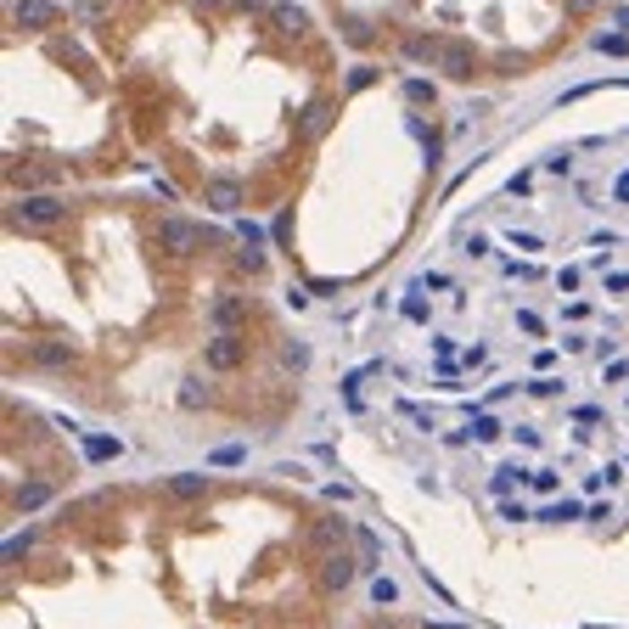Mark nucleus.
<instances>
[{
	"mask_svg": "<svg viewBox=\"0 0 629 629\" xmlns=\"http://www.w3.org/2000/svg\"><path fill=\"white\" fill-rule=\"evenodd\" d=\"M56 0H17V6H12V23L17 29H51L56 23Z\"/></svg>",
	"mask_w": 629,
	"mask_h": 629,
	"instance_id": "nucleus-1",
	"label": "nucleus"
}]
</instances>
